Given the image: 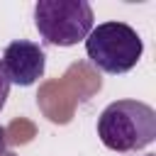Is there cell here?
<instances>
[{"mask_svg":"<svg viewBox=\"0 0 156 156\" xmlns=\"http://www.w3.org/2000/svg\"><path fill=\"white\" fill-rule=\"evenodd\" d=\"M95 15L88 0H39L34 5V27L51 46H73L93 29Z\"/></svg>","mask_w":156,"mask_h":156,"instance_id":"3957f363","label":"cell"},{"mask_svg":"<svg viewBox=\"0 0 156 156\" xmlns=\"http://www.w3.org/2000/svg\"><path fill=\"white\" fill-rule=\"evenodd\" d=\"M98 136L117 154L139 151L156 139V112L141 100H115L98 117Z\"/></svg>","mask_w":156,"mask_h":156,"instance_id":"6da1fadb","label":"cell"},{"mask_svg":"<svg viewBox=\"0 0 156 156\" xmlns=\"http://www.w3.org/2000/svg\"><path fill=\"white\" fill-rule=\"evenodd\" d=\"M7 154V136H5V129L0 127V156Z\"/></svg>","mask_w":156,"mask_h":156,"instance_id":"8992f818","label":"cell"},{"mask_svg":"<svg viewBox=\"0 0 156 156\" xmlns=\"http://www.w3.org/2000/svg\"><path fill=\"white\" fill-rule=\"evenodd\" d=\"M85 54L93 66L110 76L129 73L141 54H144V41L136 34L134 27L124 22H102L90 29L85 37Z\"/></svg>","mask_w":156,"mask_h":156,"instance_id":"7a4b0ae2","label":"cell"},{"mask_svg":"<svg viewBox=\"0 0 156 156\" xmlns=\"http://www.w3.org/2000/svg\"><path fill=\"white\" fill-rule=\"evenodd\" d=\"M2 68L7 73L10 85H20V88H29L34 85L41 76H44V66H46V54L37 41L29 39H15L5 46L2 51Z\"/></svg>","mask_w":156,"mask_h":156,"instance_id":"277c9868","label":"cell"},{"mask_svg":"<svg viewBox=\"0 0 156 156\" xmlns=\"http://www.w3.org/2000/svg\"><path fill=\"white\" fill-rule=\"evenodd\" d=\"M7 95H10V80H7V73L2 68V61H0V110L5 107L7 102Z\"/></svg>","mask_w":156,"mask_h":156,"instance_id":"5b68a950","label":"cell"}]
</instances>
